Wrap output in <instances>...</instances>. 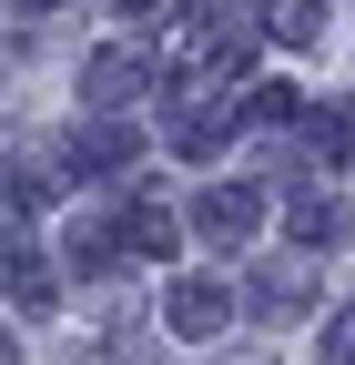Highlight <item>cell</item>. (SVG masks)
Returning <instances> with one entry per match:
<instances>
[{"label":"cell","instance_id":"6da1fadb","mask_svg":"<svg viewBox=\"0 0 355 365\" xmlns=\"http://www.w3.org/2000/svg\"><path fill=\"white\" fill-rule=\"evenodd\" d=\"M254 223H264V193H254V182H203V193H193V234L203 244H244Z\"/></svg>","mask_w":355,"mask_h":365},{"label":"cell","instance_id":"7a4b0ae2","mask_svg":"<svg viewBox=\"0 0 355 365\" xmlns=\"http://www.w3.org/2000/svg\"><path fill=\"white\" fill-rule=\"evenodd\" d=\"M224 314H234V294L213 284V274H183V284L163 294V325H173V335H213Z\"/></svg>","mask_w":355,"mask_h":365},{"label":"cell","instance_id":"3957f363","mask_svg":"<svg viewBox=\"0 0 355 365\" xmlns=\"http://www.w3.org/2000/svg\"><path fill=\"white\" fill-rule=\"evenodd\" d=\"M0 284H11V304L21 314H51V264H41V244H21V234H0Z\"/></svg>","mask_w":355,"mask_h":365},{"label":"cell","instance_id":"277c9868","mask_svg":"<svg viewBox=\"0 0 355 365\" xmlns=\"http://www.w3.org/2000/svg\"><path fill=\"white\" fill-rule=\"evenodd\" d=\"M244 304L264 314V325H294V314L315 304V294H304V264H254V284H244Z\"/></svg>","mask_w":355,"mask_h":365},{"label":"cell","instance_id":"5b68a950","mask_svg":"<svg viewBox=\"0 0 355 365\" xmlns=\"http://www.w3.org/2000/svg\"><path fill=\"white\" fill-rule=\"evenodd\" d=\"M122 244H143V254H173V244H183V213H163V193H143V203L122 213Z\"/></svg>","mask_w":355,"mask_h":365},{"label":"cell","instance_id":"8992f818","mask_svg":"<svg viewBox=\"0 0 355 365\" xmlns=\"http://www.w3.org/2000/svg\"><path fill=\"white\" fill-rule=\"evenodd\" d=\"M132 163V132L102 122V132H71V173H122Z\"/></svg>","mask_w":355,"mask_h":365},{"label":"cell","instance_id":"52a82bcc","mask_svg":"<svg viewBox=\"0 0 355 365\" xmlns=\"http://www.w3.org/2000/svg\"><path fill=\"white\" fill-rule=\"evenodd\" d=\"M284 223H294V244H335V234H345L335 193H294V213H284Z\"/></svg>","mask_w":355,"mask_h":365},{"label":"cell","instance_id":"ba28073f","mask_svg":"<svg viewBox=\"0 0 355 365\" xmlns=\"http://www.w3.org/2000/svg\"><path fill=\"white\" fill-rule=\"evenodd\" d=\"M132 81H143V51H102L92 61V102H122Z\"/></svg>","mask_w":355,"mask_h":365},{"label":"cell","instance_id":"9c48e42d","mask_svg":"<svg viewBox=\"0 0 355 365\" xmlns=\"http://www.w3.org/2000/svg\"><path fill=\"white\" fill-rule=\"evenodd\" d=\"M274 31L294 41V51H315V31H325V0H274Z\"/></svg>","mask_w":355,"mask_h":365},{"label":"cell","instance_id":"30bf717a","mask_svg":"<svg viewBox=\"0 0 355 365\" xmlns=\"http://www.w3.org/2000/svg\"><path fill=\"white\" fill-rule=\"evenodd\" d=\"M315 365H355V304L325 314V335H315Z\"/></svg>","mask_w":355,"mask_h":365},{"label":"cell","instance_id":"8fae6325","mask_svg":"<svg viewBox=\"0 0 355 365\" xmlns=\"http://www.w3.org/2000/svg\"><path fill=\"white\" fill-rule=\"evenodd\" d=\"M0 365H21V335H0Z\"/></svg>","mask_w":355,"mask_h":365},{"label":"cell","instance_id":"7c38bea8","mask_svg":"<svg viewBox=\"0 0 355 365\" xmlns=\"http://www.w3.org/2000/svg\"><path fill=\"white\" fill-rule=\"evenodd\" d=\"M11 11H51V0H11Z\"/></svg>","mask_w":355,"mask_h":365},{"label":"cell","instance_id":"4fadbf2b","mask_svg":"<svg viewBox=\"0 0 355 365\" xmlns=\"http://www.w3.org/2000/svg\"><path fill=\"white\" fill-rule=\"evenodd\" d=\"M224 365H264V355H224Z\"/></svg>","mask_w":355,"mask_h":365}]
</instances>
